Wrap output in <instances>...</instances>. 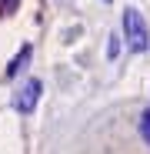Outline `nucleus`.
<instances>
[{"label":"nucleus","mask_w":150,"mask_h":154,"mask_svg":"<svg viewBox=\"0 0 150 154\" xmlns=\"http://www.w3.org/2000/svg\"><path fill=\"white\" fill-rule=\"evenodd\" d=\"M40 94H43V81L40 77H30V81H23L20 87H17V94H13V111L17 114H34L37 111V100H40Z\"/></svg>","instance_id":"obj_2"},{"label":"nucleus","mask_w":150,"mask_h":154,"mask_svg":"<svg viewBox=\"0 0 150 154\" xmlns=\"http://www.w3.org/2000/svg\"><path fill=\"white\" fill-rule=\"evenodd\" d=\"M104 4H110V0H104Z\"/></svg>","instance_id":"obj_7"},{"label":"nucleus","mask_w":150,"mask_h":154,"mask_svg":"<svg viewBox=\"0 0 150 154\" xmlns=\"http://www.w3.org/2000/svg\"><path fill=\"white\" fill-rule=\"evenodd\" d=\"M120 27H123V40L134 54H143L150 47V27L137 7H123V17H120Z\"/></svg>","instance_id":"obj_1"},{"label":"nucleus","mask_w":150,"mask_h":154,"mask_svg":"<svg viewBox=\"0 0 150 154\" xmlns=\"http://www.w3.org/2000/svg\"><path fill=\"white\" fill-rule=\"evenodd\" d=\"M117 54H120V37H117V34H110V44H107V57L113 60Z\"/></svg>","instance_id":"obj_6"},{"label":"nucleus","mask_w":150,"mask_h":154,"mask_svg":"<svg viewBox=\"0 0 150 154\" xmlns=\"http://www.w3.org/2000/svg\"><path fill=\"white\" fill-rule=\"evenodd\" d=\"M17 7H20V0H0V17H10Z\"/></svg>","instance_id":"obj_5"},{"label":"nucleus","mask_w":150,"mask_h":154,"mask_svg":"<svg viewBox=\"0 0 150 154\" xmlns=\"http://www.w3.org/2000/svg\"><path fill=\"white\" fill-rule=\"evenodd\" d=\"M30 57H34V47H30V44H20V50L13 54V60L7 64V77L23 74V70H27V64H30Z\"/></svg>","instance_id":"obj_3"},{"label":"nucleus","mask_w":150,"mask_h":154,"mask_svg":"<svg viewBox=\"0 0 150 154\" xmlns=\"http://www.w3.org/2000/svg\"><path fill=\"white\" fill-rule=\"evenodd\" d=\"M140 137L150 147V107H143V114H140Z\"/></svg>","instance_id":"obj_4"}]
</instances>
